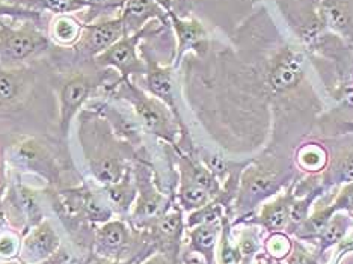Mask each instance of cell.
<instances>
[{
    "mask_svg": "<svg viewBox=\"0 0 353 264\" xmlns=\"http://www.w3.org/2000/svg\"><path fill=\"white\" fill-rule=\"evenodd\" d=\"M54 50L47 32L38 23L0 19V67L21 68L43 61Z\"/></svg>",
    "mask_w": 353,
    "mask_h": 264,
    "instance_id": "obj_3",
    "label": "cell"
},
{
    "mask_svg": "<svg viewBox=\"0 0 353 264\" xmlns=\"http://www.w3.org/2000/svg\"><path fill=\"white\" fill-rule=\"evenodd\" d=\"M294 189L292 187L285 194H278L276 196L268 199L266 203L261 205L259 214L254 219L242 221V223H251L268 233H288V228L292 227V213H293V204H294ZM240 223V222H237Z\"/></svg>",
    "mask_w": 353,
    "mask_h": 264,
    "instance_id": "obj_15",
    "label": "cell"
},
{
    "mask_svg": "<svg viewBox=\"0 0 353 264\" xmlns=\"http://www.w3.org/2000/svg\"><path fill=\"white\" fill-rule=\"evenodd\" d=\"M132 171L138 195H136L132 213L128 216V223L134 230L141 231L170 210L175 204V196H166L159 189L151 166L142 162V160H138L134 163Z\"/></svg>",
    "mask_w": 353,
    "mask_h": 264,
    "instance_id": "obj_7",
    "label": "cell"
},
{
    "mask_svg": "<svg viewBox=\"0 0 353 264\" xmlns=\"http://www.w3.org/2000/svg\"><path fill=\"white\" fill-rule=\"evenodd\" d=\"M100 192L115 214L121 216L124 219H128L136 201V195H138L132 167L127 171L123 180H119L115 185L101 187Z\"/></svg>",
    "mask_w": 353,
    "mask_h": 264,
    "instance_id": "obj_22",
    "label": "cell"
},
{
    "mask_svg": "<svg viewBox=\"0 0 353 264\" xmlns=\"http://www.w3.org/2000/svg\"><path fill=\"white\" fill-rule=\"evenodd\" d=\"M222 236V221L199 223L192 228H186L184 236V250L195 257L201 258L207 264H216L218 247Z\"/></svg>",
    "mask_w": 353,
    "mask_h": 264,
    "instance_id": "obj_16",
    "label": "cell"
},
{
    "mask_svg": "<svg viewBox=\"0 0 353 264\" xmlns=\"http://www.w3.org/2000/svg\"><path fill=\"white\" fill-rule=\"evenodd\" d=\"M284 261L287 264H319V255L310 252L301 240H293L292 252Z\"/></svg>",
    "mask_w": 353,
    "mask_h": 264,
    "instance_id": "obj_30",
    "label": "cell"
},
{
    "mask_svg": "<svg viewBox=\"0 0 353 264\" xmlns=\"http://www.w3.org/2000/svg\"><path fill=\"white\" fill-rule=\"evenodd\" d=\"M85 5V17L83 23H91L99 19L115 17L119 15L125 0H80Z\"/></svg>",
    "mask_w": 353,
    "mask_h": 264,
    "instance_id": "obj_27",
    "label": "cell"
},
{
    "mask_svg": "<svg viewBox=\"0 0 353 264\" xmlns=\"http://www.w3.org/2000/svg\"><path fill=\"white\" fill-rule=\"evenodd\" d=\"M276 3L303 45H311L326 28L322 0H276Z\"/></svg>",
    "mask_w": 353,
    "mask_h": 264,
    "instance_id": "obj_12",
    "label": "cell"
},
{
    "mask_svg": "<svg viewBox=\"0 0 353 264\" xmlns=\"http://www.w3.org/2000/svg\"><path fill=\"white\" fill-rule=\"evenodd\" d=\"M5 216L6 222L25 236L30 228L46 219L43 204L39 201V192L21 185L20 181H14L5 198Z\"/></svg>",
    "mask_w": 353,
    "mask_h": 264,
    "instance_id": "obj_9",
    "label": "cell"
},
{
    "mask_svg": "<svg viewBox=\"0 0 353 264\" xmlns=\"http://www.w3.org/2000/svg\"><path fill=\"white\" fill-rule=\"evenodd\" d=\"M166 28L170 26H165L157 20L151 21L136 34L123 37L119 41L109 47L106 52L99 54L94 62L100 68H110L117 71L119 79L123 80H128L134 76H143L147 67L142 54H139L141 44L145 38L159 37Z\"/></svg>",
    "mask_w": 353,
    "mask_h": 264,
    "instance_id": "obj_6",
    "label": "cell"
},
{
    "mask_svg": "<svg viewBox=\"0 0 353 264\" xmlns=\"http://www.w3.org/2000/svg\"><path fill=\"white\" fill-rule=\"evenodd\" d=\"M335 264H353V243H350L346 250L340 254V257Z\"/></svg>",
    "mask_w": 353,
    "mask_h": 264,
    "instance_id": "obj_35",
    "label": "cell"
},
{
    "mask_svg": "<svg viewBox=\"0 0 353 264\" xmlns=\"http://www.w3.org/2000/svg\"><path fill=\"white\" fill-rule=\"evenodd\" d=\"M322 12L326 28L353 43V0H322Z\"/></svg>",
    "mask_w": 353,
    "mask_h": 264,
    "instance_id": "obj_23",
    "label": "cell"
},
{
    "mask_svg": "<svg viewBox=\"0 0 353 264\" xmlns=\"http://www.w3.org/2000/svg\"><path fill=\"white\" fill-rule=\"evenodd\" d=\"M138 264H172V263H171V260H170V258L165 257L163 254L154 252V254H151L150 257H147L145 260L139 261Z\"/></svg>",
    "mask_w": 353,
    "mask_h": 264,
    "instance_id": "obj_34",
    "label": "cell"
},
{
    "mask_svg": "<svg viewBox=\"0 0 353 264\" xmlns=\"http://www.w3.org/2000/svg\"><path fill=\"white\" fill-rule=\"evenodd\" d=\"M88 109L95 112L99 116H101L110 127V130L119 141L128 143L130 147H139L142 138H141V125L138 119L130 118L128 115L119 112L115 106L109 105L108 101L103 100H90L86 105Z\"/></svg>",
    "mask_w": 353,
    "mask_h": 264,
    "instance_id": "obj_18",
    "label": "cell"
},
{
    "mask_svg": "<svg viewBox=\"0 0 353 264\" xmlns=\"http://www.w3.org/2000/svg\"><path fill=\"white\" fill-rule=\"evenodd\" d=\"M6 163H10L17 171L38 175L49 187H63L62 175L67 171L65 165L54 153L52 145L39 138H20L14 142L5 156Z\"/></svg>",
    "mask_w": 353,
    "mask_h": 264,
    "instance_id": "obj_4",
    "label": "cell"
},
{
    "mask_svg": "<svg viewBox=\"0 0 353 264\" xmlns=\"http://www.w3.org/2000/svg\"><path fill=\"white\" fill-rule=\"evenodd\" d=\"M141 231L145 234L154 252L163 254L172 264L180 263L186 236V218L179 205L174 204L170 210Z\"/></svg>",
    "mask_w": 353,
    "mask_h": 264,
    "instance_id": "obj_8",
    "label": "cell"
},
{
    "mask_svg": "<svg viewBox=\"0 0 353 264\" xmlns=\"http://www.w3.org/2000/svg\"><path fill=\"white\" fill-rule=\"evenodd\" d=\"M35 68H3L0 67V109H14L25 100L37 77Z\"/></svg>",
    "mask_w": 353,
    "mask_h": 264,
    "instance_id": "obj_17",
    "label": "cell"
},
{
    "mask_svg": "<svg viewBox=\"0 0 353 264\" xmlns=\"http://www.w3.org/2000/svg\"><path fill=\"white\" fill-rule=\"evenodd\" d=\"M123 37H125V30L119 15L99 19L85 23L80 41L70 50L79 61H94Z\"/></svg>",
    "mask_w": 353,
    "mask_h": 264,
    "instance_id": "obj_10",
    "label": "cell"
},
{
    "mask_svg": "<svg viewBox=\"0 0 353 264\" xmlns=\"http://www.w3.org/2000/svg\"><path fill=\"white\" fill-rule=\"evenodd\" d=\"M329 163V154L327 150L317 142H308L303 143L296 151V165H298L302 171L310 174H319L326 170Z\"/></svg>",
    "mask_w": 353,
    "mask_h": 264,
    "instance_id": "obj_26",
    "label": "cell"
},
{
    "mask_svg": "<svg viewBox=\"0 0 353 264\" xmlns=\"http://www.w3.org/2000/svg\"><path fill=\"white\" fill-rule=\"evenodd\" d=\"M85 23L74 14H56L47 23V37L54 47L59 49H73L80 41Z\"/></svg>",
    "mask_w": 353,
    "mask_h": 264,
    "instance_id": "obj_20",
    "label": "cell"
},
{
    "mask_svg": "<svg viewBox=\"0 0 353 264\" xmlns=\"http://www.w3.org/2000/svg\"><path fill=\"white\" fill-rule=\"evenodd\" d=\"M10 189V180L6 174V159L3 150L0 151V221H6L5 216V198Z\"/></svg>",
    "mask_w": 353,
    "mask_h": 264,
    "instance_id": "obj_32",
    "label": "cell"
},
{
    "mask_svg": "<svg viewBox=\"0 0 353 264\" xmlns=\"http://www.w3.org/2000/svg\"><path fill=\"white\" fill-rule=\"evenodd\" d=\"M119 17L124 25L125 35L136 34L154 20L170 26L168 12L156 3V0H125Z\"/></svg>",
    "mask_w": 353,
    "mask_h": 264,
    "instance_id": "obj_19",
    "label": "cell"
},
{
    "mask_svg": "<svg viewBox=\"0 0 353 264\" xmlns=\"http://www.w3.org/2000/svg\"><path fill=\"white\" fill-rule=\"evenodd\" d=\"M339 130L341 134H353V121H344L339 124Z\"/></svg>",
    "mask_w": 353,
    "mask_h": 264,
    "instance_id": "obj_36",
    "label": "cell"
},
{
    "mask_svg": "<svg viewBox=\"0 0 353 264\" xmlns=\"http://www.w3.org/2000/svg\"><path fill=\"white\" fill-rule=\"evenodd\" d=\"M168 19H170V26L176 39L172 59L174 68H179L189 53L194 54L195 58H204L210 52V37H208V30L201 20L194 15L181 17L174 11L168 14Z\"/></svg>",
    "mask_w": 353,
    "mask_h": 264,
    "instance_id": "obj_11",
    "label": "cell"
},
{
    "mask_svg": "<svg viewBox=\"0 0 353 264\" xmlns=\"http://www.w3.org/2000/svg\"><path fill=\"white\" fill-rule=\"evenodd\" d=\"M141 54L145 61V74H143V82H145V90L152 97L159 99L162 103L170 108L174 114L176 123L180 124L183 136H186V129L181 121V115L176 105V82H175V70L174 65H162L152 53L148 50L147 45L141 44Z\"/></svg>",
    "mask_w": 353,
    "mask_h": 264,
    "instance_id": "obj_13",
    "label": "cell"
},
{
    "mask_svg": "<svg viewBox=\"0 0 353 264\" xmlns=\"http://www.w3.org/2000/svg\"><path fill=\"white\" fill-rule=\"evenodd\" d=\"M214 199L208 192L203 187H199L195 183L189 181L188 179L180 177L179 190L175 194V204L180 207L183 212L192 213L201 207L207 205Z\"/></svg>",
    "mask_w": 353,
    "mask_h": 264,
    "instance_id": "obj_25",
    "label": "cell"
},
{
    "mask_svg": "<svg viewBox=\"0 0 353 264\" xmlns=\"http://www.w3.org/2000/svg\"><path fill=\"white\" fill-rule=\"evenodd\" d=\"M62 238L49 219L30 228L23 236L19 261L25 264H43L59 250Z\"/></svg>",
    "mask_w": 353,
    "mask_h": 264,
    "instance_id": "obj_14",
    "label": "cell"
},
{
    "mask_svg": "<svg viewBox=\"0 0 353 264\" xmlns=\"http://www.w3.org/2000/svg\"><path fill=\"white\" fill-rule=\"evenodd\" d=\"M353 136V134H352ZM353 183V138L334 151L322 174V186H344Z\"/></svg>",
    "mask_w": 353,
    "mask_h": 264,
    "instance_id": "obj_21",
    "label": "cell"
},
{
    "mask_svg": "<svg viewBox=\"0 0 353 264\" xmlns=\"http://www.w3.org/2000/svg\"><path fill=\"white\" fill-rule=\"evenodd\" d=\"M6 264H25V263H21V261L17 260V261H8Z\"/></svg>",
    "mask_w": 353,
    "mask_h": 264,
    "instance_id": "obj_38",
    "label": "cell"
},
{
    "mask_svg": "<svg viewBox=\"0 0 353 264\" xmlns=\"http://www.w3.org/2000/svg\"><path fill=\"white\" fill-rule=\"evenodd\" d=\"M174 2H175V0H156V3L162 6L168 14L172 12V10H174Z\"/></svg>",
    "mask_w": 353,
    "mask_h": 264,
    "instance_id": "obj_37",
    "label": "cell"
},
{
    "mask_svg": "<svg viewBox=\"0 0 353 264\" xmlns=\"http://www.w3.org/2000/svg\"><path fill=\"white\" fill-rule=\"evenodd\" d=\"M104 95L127 101L134 110L136 119L147 133L156 136L171 145L176 143V136L181 132L172 112L165 103L141 90L132 79H118L103 90Z\"/></svg>",
    "mask_w": 353,
    "mask_h": 264,
    "instance_id": "obj_2",
    "label": "cell"
},
{
    "mask_svg": "<svg viewBox=\"0 0 353 264\" xmlns=\"http://www.w3.org/2000/svg\"><path fill=\"white\" fill-rule=\"evenodd\" d=\"M85 264H138L134 260H124V261H117V260H109V258H103L99 257V255L94 254H88L86 263Z\"/></svg>",
    "mask_w": 353,
    "mask_h": 264,
    "instance_id": "obj_33",
    "label": "cell"
},
{
    "mask_svg": "<svg viewBox=\"0 0 353 264\" xmlns=\"http://www.w3.org/2000/svg\"><path fill=\"white\" fill-rule=\"evenodd\" d=\"M264 247H266V254L270 260L283 261L292 252L293 240L287 233H270L264 242Z\"/></svg>",
    "mask_w": 353,
    "mask_h": 264,
    "instance_id": "obj_29",
    "label": "cell"
},
{
    "mask_svg": "<svg viewBox=\"0 0 353 264\" xmlns=\"http://www.w3.org/2000/svg\"><path fill=\"white\" fill-rule=\"evenodd\" d=\"M287 180V172L274 163H260L245 170L239 180L234 203L237 218H245L256 205L276 196L283 190Z\"/></svg>",
    "mask_w": 353,
    "mask_h": 264,
    "instance_id": "obj_5",
    "label": "cell"
},
{
    "mask_svg": "<svg viewBox=\"0 0 353 264\" xmlns=\"http://www.w3.org/2000/svg\"><path fill=\"white\" fill-rule=\"evenodd\" d=\"M86 257L88 255H85V257H80V255L71 250L70 246L62 243L59 250L56 251L52 257L47 261H44L43 264H85Z\"/></svg>",
    "mask_w": 353,
    "mask_h": 264,
    "instance_id": "obj_31",
    "label": "cell"
},
{
    "mask_svg": "<svg viewBox=\"0 0 353 264\" xmlns=\"http://www.w3.org/2000/svg\"><path fill=\"white\" fill-rule=\"evenodd\" d=\"M23 234L17 230H0V260L17 261L20 258Z\"/></svg>",
    "mask_w": 353,
    "mask_h": 264,
    "instance_id": "obj_28",
    "label": "cell"
},
{
    "mask_svg": "<svg viewBox=\"0 0 353 264\" xmlns=\"http://www.w3.org/2000/svg\"><path fill=\"white\" fill-rule=\"evenodd\" d=\"M353 231V214L346 210H336L327 219L325 227L319 231L314 240L319 246V255L332 246L346 242Z\"/></svg>",
    "mask_w": 353,
    "mask_h": 264,
    "instance_id": "obj_24",
    "label": "cell"
},
{
    "mask_svg": "<svg viewBox=\"0 0 353 264\" xmlns=\"http://www.w3.org/2000/svg\"><path fill=\"white\" fill-rule=\"evenodd\" d=\"M179 264H184V263H179ZM199 264H205V263H199Z\"/></svg>",
    "mask_w": 353,
    "mask_h": 264,
    "instance_id": "obj_39",
    "label": "cell"
},
{
    "mask_svg": "<svg viewBox=\"0 0 353 264\" xmlns=\"http://www.w3.org/2000/svg\"><path fill=\"white\" fill-rule=\"evenodd\" d=\"M79 139L88 163V171L100 187L123 180L132 165L133 147L119 141L109 124L86 106L79 114Z\"/></svg>",
    "mask_w": 353,
    "mask_h": 264,
    "instance_id": "obj_1",
    "label": "cell"
}]
</instances>
